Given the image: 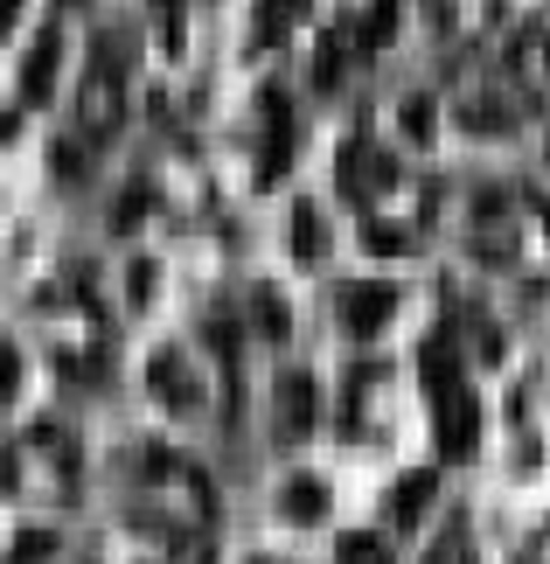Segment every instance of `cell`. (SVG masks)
<instances>
[{"instance_id": "7a4b0ae2", "label": "cell", "mask_w": 550, "mask_h": 564, "mask_svg": "<svg viewBox=\"0 0 550 564\" xmlns=\"http://www.w3.org/2000/svg\"><path fill=\"white\" fill-rule=\"evenodd\" d=\"M390 307H398V293L390 286H348V300H342V321L356 335H377L384 321H390Z\"/></svg>"}, {"instance_id": "30bf717a", "label": "cell", "mask_w": 550, "mask_h": 564, "mask_svg": "<svg viewBox=\"0 0 550 564\" xmlns=\"http://www.w3.org/2000/svg\"><path fill=\"white\" fill-rule=\"evenodd\" d=\"M8 383H14V356H8V349H0V390H8Z\"/></svg>"}, {"instance_id": "8992f818", "label": "cell", "mask_w": 550, "mask_h": 564, "mask_svg": "<svg viewBox=\"0 0 550 564\" xmlns=\"http://www.w3.org/2000/svg\"><path fill=\"white\" fill-rule=\"evenodd\" d=\"M293 251L321 258V216H314V209H300V216H293Z\"/></svg>"}, {"instance_id": "6da1fadb", "label": "cell", "mask_w": 550, "mask_h": 564, "mask_svg": "<svg viewBox=\"0 0 550 564\" xmlns=\"http://www.w3.org/2000/svg\"><path fill=\"white\" fill-rule=\"evenodd\" d=\"M77 119H84V133L105 140L119 126V70L112 63H98L91 77H84V91H77Z\"/></svg>"}, {"instance_id": "ba28073f", "label": "cell", "mask_w": 550, "mask_h": 564, "mask_svg": "<svg viewBox=\"0 0 550 564\" xmlns=\"http://www.w3.org/2000/svg\"><path fill=\"white\" fill-rule=\"evenodd\" d=\"M285 509H293V516H321V481H293V488H285Z\"/></svg>"}, {"instance_id": "8fae6325", "label": "cell", "mask_w": 550, "mask_h": 564, "mask_svg": "<svg viewBox=\"0 0 550 564\" xmlns=\"http://www.w3.org/2000/svg\"><path fill=\"white\" fill-rule=\"evenodd\" d=\"M8 21H14V0H0V35H8Z\"/></svg>"}, {"instance_id": "9c48e42d", "label": "cell", "mask_w": 550, "mask_h": 564, "mask_svg": "<svg viewBox=\"0 0 550 564\" xmlns=\"http://www.w3.org/2000/svg\"><path fill=\"white\" fill-rule=\"evenodd\" d=\"M405 133H418V140L432 133V105H425V98H411V105H405Z\"/></svg>"}, {"instance_id": "3957f363", "label": "cell", "mask_w": 550, "mask_h": 564, "mask_svg": "<svg viewBox=\"0 0 550 564\" xmlns=\"http://www.w3.org/2000/svg\"><path fill=\"white\" fill-rule=\"evenodd\" d=\"M56 56H63V35L50 29V35H35V50H29V70H21V98L29 105H42L56 91Z\"/></svg>"}, {"instance_id": "52a82bcc", "label": "cell", "mask_w": 550, "mask_h": 564, "mask_svg": "<svg viewBox=\"0 0 550 564\" xmlns=\"http://www.w3.org/2000/svg\"><path fill=\"white\" fill-rule=\"evenodd\" d=\"M285 21H293V0H258V35H266V42L285 29Z\"/></svg>"}, {"instance_id": "5b68a950", "label": "cell", "mask_w": 550, "mask_h": 564, "mask_svg": "<svg viewBox=\"0 0 550 564\" xmlns=\"http://www.w3.org/2000/svg\"><path fill=\"white\" fill-rule=\"evenodd\" d=\"M516 63H522V70H530L537 84H550V35H516Z\"/></svg>"}, {"instance_id": "277c9868", "label": "cell", "mask_w": 550, "mask_h": 564, "mask_svg": "<svg viewBox=\"0 0 550 564\" xmlns=\"http://www.w3.org/2000/svg\"><path fill=\"white\" fill-rule=\"evenodd\" d=\"M439 446H446V453H467L474 446V398H467V390H453V383H446V411H439Z\"/></svg>"}]
</instances>
